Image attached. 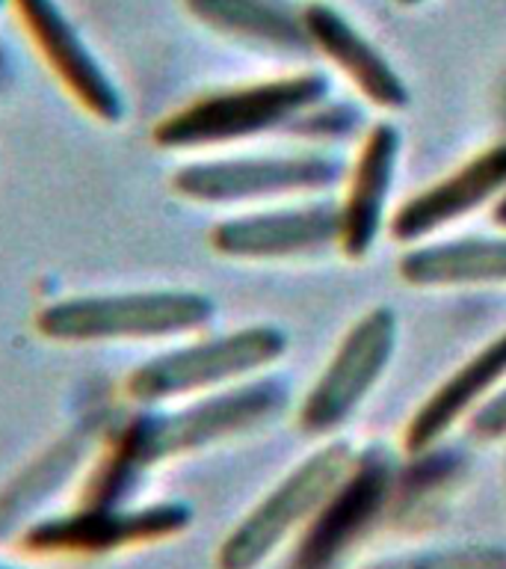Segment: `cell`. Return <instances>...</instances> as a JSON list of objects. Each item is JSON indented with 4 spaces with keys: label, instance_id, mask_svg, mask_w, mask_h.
Segmentation results:
<instances>
[{
    "label": "cell",
    "instance_id": "16",
    "mask_svg": "<svg viewBox=\"0 0 506 569\" xmlns=\"http://www.w3.org/2000/svg\"><path fill=\"white\" fill-rule=\"evenodd\" d=\"M506 377V332L492 338L468 362L456 368L408 418L403 445L408 453H424L451 433V427L486 400V395Z\"/></svg>",
    "mask_w": 506,
    "mask_h": 569
},
{
    "label": "cell",
    "instance_id": "24",
    "mask_svg": "<svg viewBox=\"0 0 506 569\" xmlns=\"http://www.w3.org/2000/svg\"><path fill=\"white\" fill-rule=\"evenodd\" d=\"M3 9H9V0H0V12H3Z\"/></svg>",
    "mask_w": 506,
    "mask_h": 569
},
{
    "label": "cell",
    "instance_id": "1",
    "mask_svg": "<svg viewBox=\"0 0 506 569\" xmlns=\"http://www.w3.org/2000/svg\"><path fill=\"white\" fill-rule=\"evenodd\" d=\"M287 407L284 382L252 377L202 398L145 407L113 436L98 466L89 471L83 505H131L142 478L160 462L208 451L257 427L270 425Z\"/></svg>",
    "mask_w": 506,
    "mask_h": 569
},
{
    "label": "cell",
    "instance_id": "9",
    "mask_svg": "<svg viewBox=\"0 0 506 569\" xmlns=\"http://www.w3.org/2000/svg\"><path fill=\"white\" fill-rule=\"evenodd\" d=\"M397 347V315L388 306H376L355 320L332 362L302 400L300 425L308 433H328L362 407L380 382Z\"/></svg>",
    "mask_w": 506,
    "mask_h": 569
},
{
    "label": "cell",
    "instance_id": "20",
    "mask_svg": "<svg viewBox=\"0 0 506 569\" xmlns=\"http://www.w3.org/2000/svg\"><path fill=\"white\" fill-rule=\"evenodd\" d=\"M470 433L483 442H500L506 439V389L486 398L470 416Z\"/></svg>",
    "mask_w": 506,
    "mask_h": 569
},
{
    "label": "cell",
    "instance_id": "22",
    "mask_svg": "<svg viewBox=\"0 0 506 569\" xmlns=\"http://www.w3.org/2000/svg\"><path fill=\"white\" fill-rule=\"evenodd\" d=\"M495 222H497V226H504V229H506V196H504V199H500V202H497Z\"/></svg>",
    "mask_w": 506,
    "mask_h": 569
},
{
    "label": "cell",
    "instance_id": "7",
    "mask_svg": "<svg viewBox=\"0 0 506 569\" xmlns=\"http://www.w3.org/2000/svg\"><path fill=\"white\" fill-rule=\"evenodd\" d=\"M190 522L193 510L184 501L80 505L71 513L39 516L18 542L33 555H110L178 537Z\"/></svg>",
    "mask_w": 506,
    "mask_h": 569
},
{
    "label": "cell",
    "instance_id": "25",
    "mask_svg": "<svg viewBox=\"0 0 506 569\" xmlns=\"http://www.w3.org/2000/svg\"><path fill=\"white\" fill-rule=\"evenodd\" d=\"M0 569H18V567H9V563H0Z\"/></svg>",
    "mask_w": 506,
    "mask_h": 569
},
{
    "label": "cell",
    "instance_id": "3",
    "mask_svg": "<svg viewBox=\"0 0 506 569\" xmlns=\"http://www.w3.org/2000/svg\"><path fill=\"white\" fill-rule=\"evenodd\" d=\"M328 96V80L317 71L261 80L249 87L204 92L154 124V142L169 151H202L261 133L293 128Z\"/></svg>",
    "mask_w": 506,
    "mask_h": 569
},
{
    "label": "cell",
    "instance_id": "13",
    "mask_svg": "<svg viewBox=\"0 0 506 569\" xmlns=\"http://www.w3.org/2000/svg\"><path fill=\"white\" fill-rule=\"evenodd\" d=\"M302 18L311 48L323 53L337 71H344L346 80H353V87L371 104L382 110H399L408 104V89L397 69L367 36L358 33V27L344 12L323 0H311L302 7Z\"/></svg>",
    "mask_w": 506,
    "mask_h": 569
},
{
    "label": "cell",
    "instance_id": "23",
    "mask_svg": "<svg viewBox=\"0 0 506 569\" xmlns=\"http://www.w3.org/2000/svg\"><path fill=\"white\" fill-rule=\"evenodd\" d=\"M397 3H403V7H417V3H424V0H397Z\"/></svg>",
    "mask_w": 506,
    "mask_h": 569
},
{
    "label": "cell",
    "instance_id": "14",
    "mask_svg": "<svg viewBox=\"0 0 506 569\" xmlns=\"http://www.w3.org/2000/svg\"><path fill=\"white\" fill-rule=\"evenodd\" d=\"M184 9L211 33L275 57H305L311 39L302 7L291 0H184Z\"/></svg>",
    "mask_w": 506,
    "mask_h": 569
},
{
    "label": "cell",
    "instance_id": "6",
    "mask_svg": "<svg viewBox=\"0 0 506 569\" xmlns=\"http://www.w3.org/2000/svg\"><path fill=\"white\" fill-rule=\"evenodd\" d=\"M18 24L62 92L101 124H119L128 116L122 83L107 69L83 30L60 0H9Z\"/></svg>",
    "mask_w": 506,
    "mask_h": 569
},
{
    "label": "cell",
    "instance_id": "8",
    "mask_svg": "<svg viewBox=\"0 0 506 569\" xmlns=\"http://www.w3.org/2000/svg\"><path fill=\"white\" fill-rule=\"evenodd\" d=\"M341 178V163L323 154H261V158H213L184 163L172 176V190L195 204L270 202L284 196L326 190Z\"/></svg>",
    "mask_w": 506,
    "mask_h": 569
},
{
    "label": "cell",
    "instance_id": "4",
    "mask_svg": "<svg viewBox=\"0 0 506 569\" xmlns=\"http://www.w3.org/2000/svg\"><path fill=\"white\" fill-rule=\"evenodd\" d=\"M287 350V336L279 327H243L202 336L195 332L131 368L124 395L136 407H166L229 389L279 362Z\"/></svg>",
    "mask_w": 506,
    "mask_h": 569
},
{
    "label": "cell",
    "instance_id": "5",
    "mask_svg": "<svg viewBox=\"0 0 506 569\" xmlns=\"http://www.w3.org/2000/svg\"><path fill=\"white\" fill-rule=\"evenodd\" d=\"M353 448L332 442L291 469L220 542L216 569H257L282 542L314 519L323 501L350 475Z\"/></svg>",
    "mask_w": 506,
    "mask_h": 569
},
{
    "label": "cell",
    "instance_id": "10",
    "mask_svg": "<svg viewBox=\"0 0 506 569\" xmlns=\"http://www.w3.org/2000/svg\"><path fill=\"white\" fill-rule=\"evenodd\" d=\"M397 475L394 460L380 448L355 457L350 475L305 525L291 569L335 567L362 540V533L388 510V501L397 492Z\"/></svg>",
    "mask_w": 506,
    "mask_h": 569
},
{
    "label": "cell",
    "instance_id": "18",
    "mask_svg": "<svg viewBox=\"0 0 506 569\" xmlns=\"http://www.w3.org/2000/svg\"><path fill=\"white\" fill-rule=\"evenodd\" d=\"M87 442L80 436H65L57 445L18 471V478L0 492V540L7 537H21L30 525L39 519V507L48 501V496L60 492L65 478L78 469Z\"/></svg>",
    "mask_w": 506,
    "mask_h": 569
},
{
    "label": "cell",
    "instance_id": "2",
    "mask_svg": "<svg viewBox=\"0 0 506 569\" xmlns=\"http://www.w3.org/2000/svg\"><path fill=\"white\" fill-rule=\"evenodd\" d=\"M216 302L190 288L74 293L36 311V332L57 345H158L204 332Z\"/></svg>",
    "mask_w": 506,
    "mask_h": 569
},
{
    "label": "cell",
    "instance_id": "15",
    "mask_svg": "<svg viewBox=\"0 0 506 569\" xmlns=\"http://www.w3.org/2000/svg\"><path fill=\"white\" fill-rule=\"evenodd\" d=\"M399 158V131L394 124H373L364 137V146L355 160L353 176L346 184V199L341 204V238L350 258L367 256L376 243L382 222H385V204H388L394 172Z\"/></svg>",
    "mask_w": 506,
    "mask_h": 569
},
{
    "label": "cell",
    "instance_id": "19",
    "mask_svg": "<svg viewBox=\"0 0 506 569\" xmlns=\"http://www.w3.org/2000/svg\"><path fill=\"white\" fill-rule=\"evenodd\" d=\"M362 569H506V549L495 542H468L444 549L412 551L397 558L373 560Z\"/></svg>",
    "mask_w": 506,
    "mask_h": 569
},
{
    "label": "cell",
    "instance_id": "21",
    "mask_svg": "<svg viewBox=\"0 0 506 569\" xmlns=\"http://www.w3.org/2000/svg\"><path fill=\"white\" fill-rule=\"evenodd\" d=\"M12 53L7 51V44L0 42V89L7 87L9 80H12Z\"/></svg>",
    "mask_w": 506,
    "mask_h": 569
},
{
    "label": "cell",
    "instance_id": "17",
    "mask_svg": "<svg viewBox=\"0 0 506 569\" xmlns=\"http://www.w3.org/2000/svg\"><path fill=\"white\" fill-rule=\"evenodd\" d=\"M399 276L415 288L506 284V238H459L424 243L399 258Z\"/></svg>",
    "mask_w": 506,
    "mask_h": 569
},
{
    "label": "cell",
    "instance_id": "12",
    "mask_svg": "<svg viewBox=\"0 0 506 569\" xmlns=\"http://www.w3.org/2000/svg\"><path fill=\"white\" fill-rule=\"evenodd\" d=\"M506 190V142L479 151L456 172L412 196L391 220V234L403 243L424 240L435 231L465 220L479 204Z\"/></svg>",
    "mask_w": 506,
    "mask_h": 569
},
{
    "label": "cell",
    "instance_id": "11",
    "mask_svg": "<svg viewBox=\"0 0 506 569\" xmlns=\"http://www.w3.org/2000/svg\"><path fill=\"white\" fill-rule=\"evenodd\" d=\"M341 238V208L302 204L252 211L220 220L211 229V247L237 261H282L323 252Z\"/></svg>",
    "mask_w": 506,
    "mask_h": 569
}]
</instances>
